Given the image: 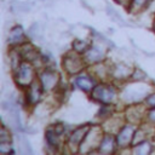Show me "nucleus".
<instances>
[{"mask_svg": "<svg viewBox=\"0 0 155 155\" xmlns=\"http://www.w3.org/2000/svg\"><path fill=\"white\" fill-rule=\"evenodd\" d=\"M92 97L93 99L101 102V103H111L114 101V98L116 97V91L113 86L109 85H104V84H99L97 86L93 87L92 90Z\"/></svg>", "mask_w": 155, "mask_h": 155, "instance_id": "f257e3e1", "label": "nucleus"}, {"mask_svg": "<svg viewBox=\"0 0 155 155\" xmlns=\"http://www.w3.org/2000/svg\"><path fill=\"white\" fill-rule=\"evenodd\" d=\"M63 67L69 74H75L82 69L84 62L76 53H68L63 59Z\"/></svg>", "mask_w": 155, "mask_h": 155, "instance_id": "f03ea898", "label": "nucleus"}, {"mask_svg": "<svg viewBox=\"0 0 155 155\" xmlns=\"http://www.w3.org/2000/svg\"><path fill=\"white\" fill-rule=\"evenodd\" d=\"M16 80L21 86H29L33 80V68L29 63H21L18 65V71Z\"/></svg>", "mask_w": 155, "mask_h": 155, "instance_id": "7ed1b4c3", "label": "nucleus"}, {"mask_svg": "<svg viewBox=\"0 0 155 155\" xmlns=\"http://www.w3.org/2000/svg\"><path fill=\"white\" fill-rule=\"evenodd\" d=\"M136 128L132 125H125L121 127L119 133L116 134V143L119 147H126L131 140H133Z\"/></svg>", "mask_w": 155, "mask_h": 155, "instance_id": "20e7f679", "label": "nucleus"}, {"mask_svg": "<svg viewBox=\"0 0 155 155\" xmlns=\"http://www.w3.org/2000/svg\"><path fill=\"white\" fill-rule=\"evenodd\" d=\"M58 74L53 70H46L40 75V82L44 90H52L58 85Z\"/></svg>", "mask_w": 155, "mask_h": 155, "instance_id": "39448f33", "label": "nucleus"}, {"mask_svg": "<svg viewBox=\"0 0 155 155\" xmlns=\"http://www.w3.org/2000/svg\"><path fill=\"white\" fill-rule=\"evenodd\" d=\"M88 130H90L88 126H82V127H79L78 130H75V131L70 134V137H69V139H68L69 147H71V148H74V149H78V147H79V145L81 144V142L85 139V137H86Z\"/></svg>", "mask_w": 155, "mask_h": 155, "instance_id": "423d86ee", "label": "nucleus"}, {"mask_svg": "<svg viewBox=\"0 0 155 155\" xmlns=\"http://www.w3.org/2000/svg\"><path fill=\"white\" fill-rule=\"evenodd\" d=\"M28 93H27V99L28 103L30 104H35L36 102H39L40 96H41V82L39 81H33L29 86H28Z\"/></svg>", "mask_w": 155, "mask_h": 155, "instance_id": "0eeeda50", "label": "nucleus"}, {"mask_svg": "<svg viewBox=\"0 0 155 155\" xmlns=\"http://www.w3.org/2000/svg\"><path fill=\"white\" fill-rule=\"evenodd\" d=\"M116 144H117V143H116V138H114L113 136L108 134V136H105V137L102 139V142L99 143V151H101V153H105V154L113 153V151L115 150Z\"/></svg>", "mask_w": 155, "mask_h": 155, "instance_id": "6e6552de", "label": "nucleus"}, {"mask_svg": "<svg viewBox=\"0 0 155 155\" xmlns=\"http://www.w3.org/2000/svg\"><path fill=\"white\" fill-rule=\"evenodd\" d=\"M62 133V127L58 128H48L46 131V140L50 147L58 148L59 147V134Z\"/></svg>", "mask_w": 155, "mask_h": 155, "instance_id": "1a4fd4ad", "label": "nucleus"}, {"mask_svg": "<svg viewBox=\"0 0 155 155\" xmlns=\"http://www.w3.org/2000/svg\"><path fill=\"white\" fill-rule=\"evenodd\" d=\"M104 57V51L97 46H93V47H90L87 51H86V59L92 62V63H97V62H101Z\"/></svg>", "mask_w": 155, "mask_h": 155, "instance_id": "9d476101", "label": "nucleus"}, {"mask_svg": "<svg viewBox=\"0 0 155 155\" xmlns=\"http://www.w3.org/2000/svg\"><path fill=\"white\" fill-rule=\"evenodd\" d=\"M74 85L76 87H79L80 90L82 91H86V92H90L91 90H93V81L88 78V76H78L74 81Z\"/></svg>", "mask_w": 155, "mask_h": 155, "instance_id": "9b49d317", "label": "nucleus"}, {"mask_svg": "<svg viewBox=\"0 0 155 155\" xmlns=\"http://www.w3.org/2000/svg\"><path fill=\"white\" fill-rule=\"evenodd\" d=\"M24 39V34L21 27H15L11 29L10 35H8V42L10 44H19Z\"/></svg>", "mask_w": 155, "mask_h": 155, "instance_id": "f8f14e48", "label": "nucleus"}, {"mask_svg": "<svg viewBox=\"0 0 155 155\" xmlns=\"http://www.w3.org/2000/svg\"><path fill=\"white\" fill-rule=\"evenodd\" d=\"M19 53H21V56H22L24 59H27V61H35V59L39 57L38 52H36V51L34 50V47L30 46V45H24V46L19 50Z\"/></svg>", "mask_w": 155, "mask_h": 155, "instance_id": "ddd939ff", "label": "nucleus"}, {"mask_svg": "<svg viewBox=\"0 0 155 155\" xmlns=\"http://www.w3.org/2000/svg\"><path fill=\"white\" fill-rule=\"evenodd\" d=\"M131 74V69L125 64H119L114 69V76L116 79H124Z\"/></svg>", "mask_w": 155, "mask_h": 155, "instance_id": "4468645a", "label": "nucleus"}, {"mask_svg": "<svg viewBox=\"0 0 155 155\" xmlns=\"http://www.w3.org/2000/svg\"><path fill=\"white\" fill-rule=\"evenodd\" d=\"M151 150V147L149 143L147 142H140V144H136V148H134V153L136 154H140V155H145L148 153H150Z\"/></svg>", "mask_w": 155, "mask_h": 155, "instance_id": "2eb2a0df", "label": "nucleus"}, {"mask_svg": "<svg viewBox=\"0 0 155 155\" xmlns=\"http://www.w3.org/2000/svg\"><path fill=\"white\" fill-rule=\"evenodd\" d=\"M151 0H131V4H132V8L134 11H140V10H144L149 4H150Z\"/></svg>", "mask_w": 155, "mask_h": 155, "instance_id": "dca6fc26", "label": "nucleus"}, {"mask_svg": "<svg viewBox=\"0 0 155 155\" xmlns=\"http://www.w3.org/2000/svg\"><path fill=\"white\" fill-rule=\"evenodd\" d=\"M73 47H74V50H75L76 52H79V53L86 52V51L90 48L88 44H87L86 41H82V40H75L74 44H73Z\"/></svg>", "mask_w": 155, "mask_h": 155, "instance_id": "f3484780", "label": "nucleus"}, {"mask_svg": "<svg viewBox=\"0 0 155 155\" xmlns=\"http://www.w3.org/2000/svg\"><path fill=\"white\" fill-rule=\"evenodd\" d=\"M148 117H149V120L155 125V108L154 109H151L150 111H149V114H148Z\"/></svg>", "mask_w": 155, "mask_h": 155, "instance_id": "a211bd4d", "label": "nucleus"}, {"mask_svg": "<svg viewBox=\"0 0 155 155\" xmlns=\"http://www.w3.org/2000/svg\"><path fill=\"white\" fill-rule=\"evenodd\" d=\"M148 103H149V104H151V105H155V94H153L151 97H149Z\"/></svg>", "mask_w": 155, "mask_h": 155, "instance_id": "6ab92c4d", "label": "nucleus"}]
</instances>
